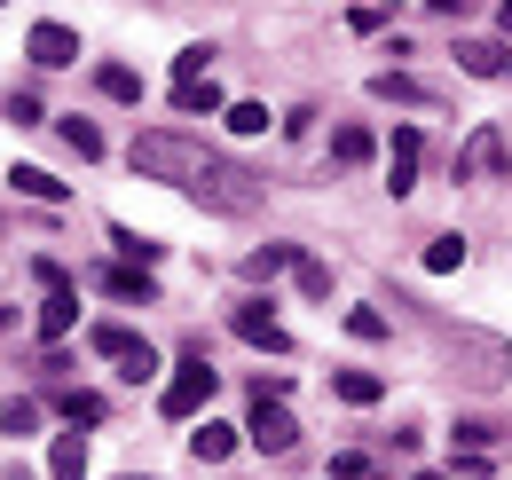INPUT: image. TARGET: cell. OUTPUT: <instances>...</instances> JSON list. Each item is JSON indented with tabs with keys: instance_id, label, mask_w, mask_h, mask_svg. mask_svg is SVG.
Instances as JSON below:
<instances>
[{
	"instance_id": "f1b7e54d",
	"label": "cell",
	"mask_w": 512,
	"mask_h": 480,
	"mask_svg": "<svg viewBox=\"0 0 512 480\" xmlns=\"http://www.w3.org/2000/svg\"><path fill=\"white\" fill-rule=\"evenodd\" d=\"M300 292H308V300H331V268H323V260H300Z\"/></svg>"
},
{
	"instance_id": "8fae6325",
	"label": "cell",
	"mask_w": 512,
	"mask_h": 480,
	"mask_svg": "<svg viewBox=\"0 0 512 480\" xmlns=\"http://www.w3.org/2000/svg\"><path fill=\"white\" fill-rule=\"evenodd\" d=\"M331 394L355 402V410H371V402L386 394V378H379V370H331Z\"/></svg>"
},
{
	"instance_id": "1f68e13d",
	"label": "cell",
	"mask_w": 512,
	"mask_h": 480,
	"mask_svg": "<svg viewBox=\"0 0 512 480\" xmlns=\"http://www.w3.org/2000/svg\"><path fill=\"white\" fill-rule=\"evenodd\" d=\"M0 111H8V126H40V103H32V95H8Z\"/></svg>"
},
{
	"instance_id": "8992f818",
	"label": "cell",
	"mask_w": 512,
	"mask_h": 480,
	"mask_svg": "<svg viewBox=\"0 0 512 480\" xmlns=\"http://www.w3.org/2000/svg\"><path fill=\"white\" fill-rule=\"evenodd\" d=\"M229 331L245 339V347H268V355H292V331L268 315L260 300H245V307H229Z\"/></svg>"
},
{
	"instance_id": "ba28073f",
	"label": "cell",
	"mask_w": 512,
	"mask_h": 480,
	"mask_svg": "<svg viewBox=\"0 0 512 480\" xmlns=\"http://www.w3.org/2000/svg\"><path fill=\"white\" fill-rule=\"evenodd\" d=\"M418 158H426L418 126H394V150H386V189H394V197H410V189H418Z\"/></svg>"
},
{
	"instance_id": "4fadbf2b",
	"label": "cell",
	"mask_w": 512,
	"mask_h": 480,
	"mask_svg": "<svg viewBox=\"0 0 512 480\" xmlns=\"http://www.w3.org/2000/svg\"><path fill=\"white\" fill-rule=\"evenodd\" d=\"M174 111H182V119H213V111H221V87H213V71L174 87Z\"/></svg>"
},
{
	"instance_id": "277c9868",
	"label": "cell",
	"mask_w": 512,
	"mask_h": 480,
	"mask_svg": "<svg viewBox=\"0 0 512 480\" xmlns=\"http://www.w3.org/2000/svg\"><path fill=\"white\" fill-rule=\"evenodd\" d=\"M87 347H95L103 362H119V378H134V386H142V378H158V355H150V339H134L127 323H95V331H87Z\"/></svg>"
},
{
	"instance_id": "ffe728a7",
	"label": "cell",
	"mask_w": 512,
	"mask_h": 480,
	"mask_svg": "<svg viewBox=\"0 0 512 480\" xmlns=\"http://www.w3.org/2000/svg\"><path fill=\"white\" fill-rule=\"evenodd\" d=\"M371 150H379V142H371V126H339V134H331V158H339V166H363Z\"/></svg>"
},
{
	"instance_id": "603a6c76",
	"label": "cell",
	"mask_w": 512,
	"mask_h": 480,
	"mask_svg": "<svg viewBox=\"0 0 512 480\" xmlns=\"http://www.w3.org/2000/svg\"><path fill=\"white\" fill-rule=\"evenodd\" d=\"M449 268H465V237H434L426 244V276H449Z\"/></svg>"
},
{
	"instance_id": "5bb4252c",
	"label": "cell",
	"mask_w": 512,
	"mask_h": 480,
	"mask_svg": "<svg viewBox=\"0 0 512 480\" xmlns=\"http://www.w3.org/2000/svg\"><path fill=\"white\" fill-rule=\"evenodd\" d=\"M95 284H103V292H111V300H158V284H150V276H142V268H95Z\"/></svg>"
},
{
	"instance_id": "7c38bea8",
	"label": "cell",
	"mask_w": 512,
	"mask_h": 480,
	"mask_svg": "<svg viewBox=\"0 0 512 480\" xmlns=\"http://www.w3.org/2000/svg\"><path fill=\"white\" fill-rule=\"evenodd\" d=\"M48 480H87V441H79V425L56 433V449H48Z\"/></svg>"
},
{
	"instance_id": "83f0119b",
	"label": "cell",
	"mask_w": 512,
	"mask_h": 480,
	"mask_svg": "<svg viewBox=\"0 0 512 480\" xmlns=\"http://www.w3.org/2000/svg\"><path fill=\"white\" fill-rule=\"evenodd\" d=\"M56 410H64L71 425H95V418H103V394H64Z\"/></svg>"
},
{
	"instance_id": "5b68a950",
	"label": "cell",
	"mask_w": 512,
	"mask_h": 480,
	"mask_svg": "<svg viewBox=\"0 0 512 480\" xmlns=\"http://www.w3.org/2000/svg\"><path fill=\"white\" fill-rule=\"evenodd\" d=\"M245 441H253V449H268V457H284V449L300 441V425H292V410H284V402L253 394V418H245Z\"/></svg>"
},
{
	"instance_id": "e575fe53",
	"label": "cell",
	"mask_w": 512,
	"mask_h": 480,
	"mask_svg": "<svg viewBox=\"0 0 512 480\" xmlns=\"http://www.w3.org/2000/svg\"><path fill=\"white\" fill-rule=\"evenodd\" d=\"M418 480H449V473H418Z\"/></svg>"
},
{
	"instance_id": "2e32d148",
	"label": "cell",
	"mask_w": 512,
	"mask_h": 480,
	"mask_svg": "<svg viewBox=\"0 0 512 480\" xmlns=\"http://www.w3.org/2000/svg\"><path fill=\"white\" fill-rule=\"evenodd\" d=\"M64 331H79V292H48L40 300V339H64Z\"/></svg>"
},
{
	"instance_id": "d6a6232c",
	"label": "cell",
	"mask_w": 512,
	"mask_h": 480,
	"mask_svg": "<svg viewBox=\"0 0 512 480\" xmlns=\"http://www.w3.org/2000/svg\"><path fill=\"white\" fill-rule=\"evenodd\" d=\"M8 480H40V473H32V465H8Z\"/></svg>"
},
{
	"instance_id": "d6986e66",
	"label": "cell",
	"mask_w": 512,
	"mask_h": 480,
	"mask_svg": "<svg viewBox=\"0 0 512 480\" xmlns=\"http://www.w3.org/2000/svg\"><path fill=\"white\" fill-rule=\"evenodd\" d=\"M371 95H379V103H434V87H418V79H402V71H379Z\"/></svg>"
},
{
	"instance_id": "d4e9b609",
	"label": "cell",
	"mask_w": 512,
	"mask_h": 480,
	"mask_svg": "<svg viewBox=\"0 0 512 480\" xmlns=\"http://www.w3.org/2000/svg\"><path fill=\"white\" fill-rule=\"evenodd\" d=\"M64 150H79V158H103V134L87 119H64Z\"/></svg>"
},
{
	"instance_id": "d590c367",
	"label": "cell",
	"mask_w": 512,
	"mask_h": 480,
	"mask_svg": "<svg viewBox=\"0 0 512 480\" xmlns=\"http://www.w3.org/2000/svg\"><path fill=\"white\" fill-rule=\"evenodd\" d=\"M119 480H150V473H119Z\"/></svg>"
},
{
	"instance_id": "836d02e7",
	"label": "cell",
	"mask_w": 512,
	"mask_h": 480,
	"mask_svg": "<svg viewBox=\"0 0 512 480\" xmlns=\"http://www.w3.org/2000/svg\"><path fill=\"white\" fill-rule=\"evenodd\" d=\"M505 32H512V0H505Z\"/></svg>"
},
{
	"instance_id": "e0dca14e",
	"label": "cell",
	"mask_w": 512,
	"mask_h": 480,
	"mask_svg": "<svg viewBox=\"0 0 512 480\" xmlns=\"http://www.w3.org/2000/svg\"><path fill=\"white\" fill-rule=\"evenodd\" d=\"M284 268H300V244H260L253 260H245V276H253V284H276Z\"/></svg>"
},
{
	"instance_id": "8d00e7d4",
	"label": "cell",
	"mask_w": 512,
	"mask_h": 480,
	"mask_svg": "<svg viewBox=\"0 0 512 480\" xmlns=\"http://www.w3.org/2000/svg\"><path fill=\"white\" fill-rule=\"evenodd\" d=\"M371 8H394V0H371Z\"/></svg>"
},
{
	"instance_id": "9c48e42d",
	"label": "cell",
	"mask_w": 512,
	"mask_h": 480,
	"mask_svg": "<svg viewBox=\"0 0 512 480\" xmlns=\"http://www.w3.org/2000/svg\"><path fill=\"white\" fill-rule=\"evenodd\" d=\"M24 56L40 63V71H71V63H79V40H71L64 24H32V40H24Z\"/></svg>"
},
{
	"instance_id": "7402d4cb",
	"label": "cell",
	"mask_w": 512,
	"mask_h": 480,
	"mask_svg": "<svg viewBox=\"0 0 512 480\" xmlns=\"http://www.w3.org/2000/svg\"><path fill=\"white\" fill-rule=\"evenodd\" d=\"M386 331H394V323H386L379 307H347V339H363V347H379Z\"/></svg>"
},
{
	"instance_id": "cb8c5ba5",
	"label": "cell",
	"mask_w": 512,
	"mask_h": 480,
	"mask_svg": "<svg viewBox=\"0 0 512 480\" xmlns=\"http://www.w3.org/2000/svg\"><path fill=\"white\" fill-rule=\"evenodd\" d=\"M111 244H119V252H127L134 268H150V260H158V252H166V244H158V237H134V229H111Z\"/></svg>"
},
{
	"instance_id": "7a4b0ae2",
	"label": "cell",
	"mask_w": 512,
	"mask_h": 480,
	"mask_svg": "<svg viewBox=\"0 0 512 480\" xmlns=\"http://www.w3.org/2000/svg\"><path fill=\"white\" fill-rule=\"evenodd\" d=\"M197 205H213V213H253L260 205V174H245V166H229V158H205V174L190 181Z\"/></svg>"
},
{
	"instance_id": "4dcf8cb0",
	"label": "cell",
	"mask_w": 512,
	"mask_h": 480,
	"mask_svg": "<svg viewBox=\"0 0 512 480\" xmlns=\"http://www.w3.org/2000/svg\"><path fill=\"white\" fill-rule=\"evenodd\" d=\"M205 63H213V48H182V56H174V87H182V79H205Z\"/></svg>"
},
{
	"instance_id": "ac0fdd59",
	"label": "cell",
	"mask_w": 512,
	"mask_h": 480,
	"mask_svg": "<svg viewBox=\"0 0 512 480\" xmlns=\"http://www.w3.org/2000/svg\"><path fill=\"white\" fill-rule=\"evenodd\" d=\"M8 189H16V197H40V205H64V181L40 174V166H16V174H8Z\"/></svg>"
},
{
	"instance_id": "f546056e",
	"label": "cell",
	"mask_w": 512,
	"mask_h": 480,
	"mask_svg": "<svg viewBox=\"0 0 512 480\" xmlns=\"http://www.w3.org/2000/svg\"><path fill=\"white\" fill-rule=\"evenodd\" d=\"M331 480H371V457H363V449H339V457H331Z\"/></svg>"
},
{
	"instance_id": "6da1fadb",
	"label": "cell",
	"mask_w": 512,
	"mask_h": 480,
	"mask_svg": "<svg viewBox=\"0 0 512 480\" xmlns=\"http://www.w3.org/2000/svg\"><path fill=\"white\" fill-rule=\"evenodd\" d=\"M205 158H213V150H197L190 134H174V126H158V134H134V174H150V181H174V189H190V181L205 174Z\"/></svg>"
},
{
	"instance_id": "52a82bcc",
	"label": "cell",
	"mask_w": 512,
	"mask_h": 480,
	"mask_svg": "<svg viewBox=\"0 0 512 480\" xmlns=\"http://www.w3.org/2000/svg\"><path fill=\"white\" fill-rule=\"evenodd\" d=\"M497 174H505V134L481 126V134L457 150V181H497Z\"/></svg>"
},
{
	"instance_id": "30bf717a",
	"label": "cell",
	"mask_w": 512,
	"mask_h": 480,
	"mask_svg": "<svg viewBox=\"0 0 512 480\" xmlns=\"http://www.w3.org/2000/svg\"><path fill=\"white\" fill-rule=\"evenodd\" d=\"M229 449H237V425H221V418H197L190 425V457H197V465H221Z\"/></svg>"
},
{
	"instance_id": "4316f807",
	"label": "cell",
	"mask_w": 512,
	"mask_h": 480,
	"mask_svg": "<svg viewBox=\"0 0 512 480\" xmlns=\"http://www.w3.org/2000/svg\"><path fill=\"white\" fill-rule=\"evenodd\" d=\"M32 425H40V402H24V394L0 410V433H32Z\"/></svg>"
},
{
	"instance_id": "9a60e30c",
	"label": "cell",
	"mask_w": 512,
	"mask_h": 480,
	"mask_svg": "<svg viewBox=\"0 0 512 480\" xmlns=\"http://www.w3.org/2000/svg\"><path fill=\"white\" fill-rule=\"evenodd\" d=\"M457 63H465L473 79H497V71H512V56L497 48V40H457Z\"/></svg>"
},
{
	"instance_id": "44dd1931",
	"label": "cell",
	"mask_w": 512,
	"mask_h": 480,
	"mask_svg": "<svg viewBox=\"0 0 512 480\" xmlns=\"http://www.w3.org/2000/svg\"><path fill=\"white\" fill-rule=\"evenodd\" d=\"M95 87H103L111 103H142V79H134L127 63H103V71H95Z\"/></svg>"
},
{
	"instance_id": "3957f363",
	"label": "cell",
	"mask_w": 512,
	"mask_h": 480,
	"mask_svg": "<svg viewBox=\"0 0 512 480\" xmlns=\"http://www.w3.org/2000/svg\"><path fill=\"white\" fill-rule=\"evenodd\" d=\"M213 394H221V370H213L205 355H190L182 370H174V378H166V394H158V410H166L174 425H190L197 410H213Z\"/></svg>"
},
{
	"instance_id": "484cf974",
	"label": "cell",
	"mask_w": 512,
	"mask_h": 480,
	"mask_svg": "<svg viewBox=\"0 0 512 480\" xmlns=\"http://www.w3.org/2000/svg\"><path fill=\"white\" fill-rule=\"evenodd\" d=\"M229 134H268V103H229Z\"/></svg>"
}]
</instances>
